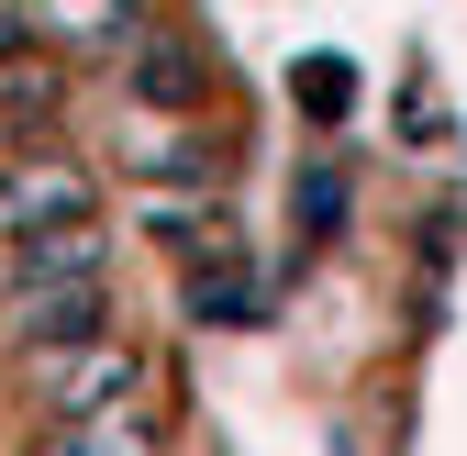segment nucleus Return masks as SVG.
Listing matches in <instances>:
<instances>
[{
  "label": "nucleus",
  "mask_w": 467,
  "mask_h": 456,
  "mask_svg": "<svg viewBox=\"0 0 467 456\" xmlns=\"http://www.w3.org/2000/svg\"><path fill=\"white\" fill-rule=\"evenodd\" d=\"M301 223H312V234L345 223V179H334V167H301Z\"/></svg>",
  "instance_id": "6e6552de"
},
{
  "label": "nucleus",
  "mask_w": 467,
  "mask_h": 456,
  "mask_svg": "<svg viewBox=\"0 0 467 456\" xmlns=\"http://www.w3.org/2000/svg\"><path fill=\"white\" fill-rule=\"evenodd\" d=\"M34 401H45L56 423H78V412L156 401V389H145V357L123 346V334H78V346H34Z\"/></svg>",
  "instance_id": "f257e3e1"
},
{
  "label": "nucleus",
  "mask_w": 467,
  "mask_h": 456,
  "mask_svg": "<svg viewBox=\"0 0 467 456\" xmlns=\"http://www.w3.org/2000/svg\"><path fill=\"white\" fill-rule=\"evenodd\" d=\"M23 290V346H78V334H111L100 278H12Z\"/></svg>",
  "instance_id": "7ed1b4c3"
},
{
  "label": "nucleus",
  "mask_w": 467,
  "mask_h": 456,
  "mask_svg": "<svg viewBox=\"0 0 467 456\" xmlns=\"http://www.w3.org/2000/svg\"><path fill=\"white\" fill-rule=\"evenodd\" d=\"M45 34L67 56H100V45H134L145 34V0H45Z\"/></svg>",
  "instance_id": "39448f33"
},
{
  "label": "nucleus",
  "mask_w": 467,
  "mask_h": 456,
  "mask_svg": "<svg viewBox=\"0 0 467 456\" xmlns=\"http://www.w3.org/2000/svg\"><path fill=\"white\" fill-rule=\"evenodd\" d=\"M134 100H156V111H190L201 100V67H190L179 34H134Z\"/></svg>",
  "instance_id": "423d86ee"
},
{
  "label": "nucleus",
  "mask_w": 467,
  "mask_h": 456,
  "mask_svg": "<svg viewBox=\"0 0 467 456\" xmlns=\"http://www.w3.org/2000/svg\"><path fill=\"white\" fill-rule=\"evenodd\" d=\"M23 34H34V23H23V0H0V56H12Z\"/></svg>",
  "instance_id": "1a4fd4ad"
},
{
  "label": "nucleus",
  "mask_w": 467,
  "mask_h": 456,
  "mask_svg": "<svg viewBox=\"0 0 467 456\" xmlns=\"http://www.w3.org/2000/svg\"><path fill=\"white\" fill-rule=\"evenodd\" d=\"M0 212H12V234H34V223H89V179L67 156H12L0 167Z\"/></svg>",
  "instance_id": "f03ea898"
},
{
  "label": "nucleus",
  "mask_w": 467,
  "mask_h": 456,
  "mask_svg": "<svg viewBox=\"0 0 467 456\" xmlns=\"http://www.w3.org/2000/svg\"><path fill=\"white\" fill-rule=\"evenodd\" d=\"M167 445V412L156 401H123V412H78L56 423V456H156Z\"/></svg>",
  "instance_id": "20e7f679"
},
{
  "label": "nucleus",
  "mask_w": 467,
  "mask_h": 456,
  "mask_svg": "<svg viewBox=\"0 0 467 456\" xmlns=\"http://www.w3.org/2000/svg\"><path fill=\"white\" fill-rule=\"evenodd\" d=\"M301 100L312 111H345V100H357V67H345V56H312V67H301Z\"/></svg>",
  "instance_id": "0eeeda50"
}]
</instances>
